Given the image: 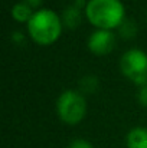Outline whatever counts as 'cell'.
<instances>
[{
	"label": "cell",
	"mask_w": 147,
	"mask_h": 148,
	"mask_svg": "<svg viewBox=\"0 0 147 148\" xmlns=\"http://www.w3.org/2000/svg\"><path fill=\"white\" fill-rule=\"evenodd\" d=\"M85 14L98 29L111 30L124 22L126 9L121 0H88Z\"/></svg>",
	"instance_id": "cell-1"
},
{
	"label": "cell",
	"mask_w": 147,
	"mask_h": 148,
	"mask_svg": "<svg viewBox=\"0 0 147 148\" xmlns=\"http://www.w3.org/2000/svg\"><path fill=\"white\" fill-rule=\"evenodd\" d=\"M28 30L35 42L41 45H49L59 38L62 32V20L53 10L39 9L28 22Z\"/></svg>",
	"instance_id": "cell-2"
},
{
	"label": "cell",
	"mask_w": 147,
	"mask_h": 148,
	"mask_svg": "<svg viewBox=\"0 0 147 148\" xmlns=\"http://www.w3.org/2000/svg\"><path fill=\"white\" fill-rule=\"evenodd\" d=\"M56 112L66 124H78L87 112V101L82 92L75 89L63 91L56 99Z\"/></svg>",
	"instance_id": "cell-3"
},
{
	"label": "cell",
	"mask_w": 147,
	"mask_h": 148,
	"mask_svg": "<svg viewBox=\"0 0 147 148\" xmlns=\"http://www.w3.org/2000/svg\"><path fill=\"white\" fill-rule=\"evenodd\" d=\"M121 72L134 84L143 86L147 84V53L139 48L128 49L120 59Z\"/></svg>",
	"instance_id": "cell-4"
},
{
	"label": "cell",
	"mask_w": 147,
	"mask_h": 148,
	"mask_svg": "<svg viewBox=\"0 0 147 148\" xmlns=\"http://www.w3.org/2000/svg\"><path fill=\"white\" fill-rule=\"evenodd\" d=\"M115 46V35L111 30L98 29L88 38V48L97 55H107Z\"/></svg>",
	"instance_id": "cell-5"
},
{
	"label": "cell",
	"mask_w": 147,
	"mask_h": 148,
	"mask_svg": "<svg viewBox=\"0 0 147 148\" xmlns=\"http://www.w3.org/2000/svg\"><path fill=\"white\" fill-rule=\"evenodd\" d=\"M126 143H127V148H147V128L136 127L130 130Z\"/></svg>",
	"instance_id": "cell-6"
},
{
	"label": "cell",
	"mask_w": 147,
	"mask_h": 148,
	"mask_svg": "<svg viewBox=\"0 0 147 148\" xmlns=\"http://www.w3.org/2000/svg\"><path fill=\"white\" fill-rule=\"evenodd\" d=\"M33 10H32V7L28 4V3H25L23 0L22 1H17L13 7H12V16H13V19L14 20H17V22H29L30 20V17L33 16Z\"/></svg>",
	"instance_id": "cell-7"
},
{
	"label": "cell",
	"mask_w": 147,
	"mask_h": 148,
	"mask_svg": "<svg viewBox=\"0 0 147 148\" xmlns=\"http://www.w3.org/2000/svg\"><path fill=\"white\" fill-rule=\"evenodd\" d=\"M81 22V14H79V6L78 4H74V6H69L68 9H65L63 12V23L74 29L78 26V23Z\"/></svg>",
	"instance_id": "cell-8"
},
{
	"label": "cell",
	"mask_w": 147,
	"mask_h": 148,
	"mask_svg": "<svg viewBox=\"0 0 147 148\" xmlns=\"http://www.w3.org/2000/svg\"><path fill=\"white\" fill-rule=\"evenodd\" d=\"M137 33V26L131 19H124V22L120 25V35L124 39H131Z\"/></svg>",
	"instance_id": "cell-9"
},
{
	"label": "cell",
	"mask_w": 147,
	"mask_h": 148,
	"mask_svg": "<svg viewBox=\"0 0 147 148\" xmlns=\"http://www.w3.org/2000/svg\"><path fill=\"white\" fill-rule=\"evenodd\" d=\"M79 86L84 92H94L98 86V79L92 75H87L79 81Z\"/></svg>",
	"instance_id": "cell-10"
},
{
	"label": "cell",
	"mask_w": 147,
	"mask_h": 148,
	"mask_svg": "<svg viewBox=\"0 0 147 148\" xmlns=\"http://www.w3.org/2000/svg\"><path fill=\"white\" fill-rule=\"evenodd\" d=\"M68 148H94L92 147V144H90L88 141H85V140H82V138H77V140H74Z\"/></svg>",
	"instance_id": "cell-11"
},
{
	"label": "cell",
	"mask_w": 147,
	"mask_h": 148,
	"mask_svg": "<svg viewBox=\"0 0 147 148\" xmlns=\"http://www.w3.org/2000/svg\"><path fill=\"white\" fill-rule=\"evenodd\" d=\"M137 98L140 101V103H143L144 106H147V84L140 88V91L137 94Z\"/></svg>",
	"instance_id": "cell-12"
},
{
	"label": "cell",
	"mask_w": 147,
	"mask_h": 148,
	"mask_svg": "<svg viewBox=\"0 0 147 148\" xmlns=\"http://www.w3.org/2000/svg\"><path fill=\"white\" fill-rule=\"evenodd\" d=\"M12 38H13V40H14V42H22L25 36H23L20 32H13V33H12Z\"/></svg>",
	"instance_id": "cell-13"
},
{
	"label": "cell",
	"mask_w": 147,
	"mask_h": 148,
	"mask_svg": "<svg viewBox=\"0 0 147 148\" xmlns=\"http://www.w3.org/2000/svg\"><path fill=\"white\" fill-rule=\"evenodd\" d=\"M25 3H28L30 7H38V6H41V3H42V0H23Z\"/></svg>",
	"instance_id": "cell-14"
}]
</instances>
